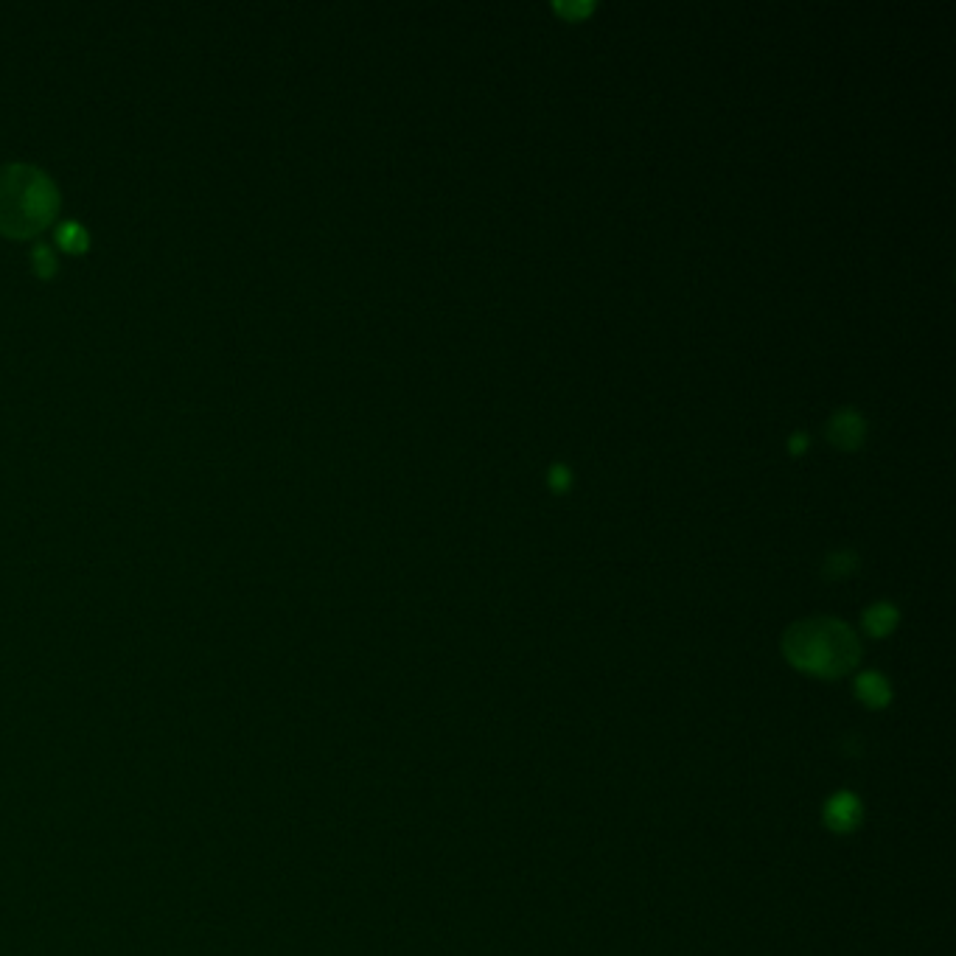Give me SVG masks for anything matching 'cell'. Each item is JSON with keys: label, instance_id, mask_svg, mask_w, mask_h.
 I'll list each match as a JSON object with an SVG mask.
<instances>
[{"label": "cell", "instance_id": "cell-6", "mask_svg": "<svg viewBox=\"0 0 956 956\" xmlns=\"http://www.w3.org/2000/svg\"><path fill=\"white\" fill-rule=\"evenodd\" d=\"M895 626H898V609L892 603H872L864 612V628L872 637H886Z\"/></svg>", "mask_w": 956, "mask_h": 956}, {"label": "cell", "instance_id": "cell-1", "mask_svg": "<svg viewBox=\"0 0 956 956\" xmlns=\"http://www.w3.org/2000/svg\"><path fill=\"white\" fill-rule=\"evenodd\" d=\"M62 194L51 174L31 163L0 166V233L6 239H34L57 222Z\"/></svg>", "mask_w": 956, "mask_h": 956}, {"label": "cell", "instance_id": "cell-4", "mask_svg": "<svg viewBox=\"0 0 956 956\" xmlns=\"http://www.w3.org/2000/svg\"><path fill=\"white\" fill-rule=\"evenodd\" d=\"M825 822L836 833H850L861 822V802L850 791H839L825 802Z\"/></svg>", "mask_w": 956, "mask_h": 956}, {"label": "cell", "instance_id": "cell-9", "mask_svg": "<svg viewBox=\"0 0 956 956\" xmlns=\"http://www.w3.org/2000/svg\"><path fill=\"white\" fill-rule=\"evenodd\" d=\"M858 567V556L853 550H836V553H830L825 558V564H822V570L828 578H844V575H850V572Z\"/></svg>", "mask_w": 956, "mask_h": 956}, {"label": "cell", "instance_id": "cell-3", "mask_svg": "<svg viewBox=\"0 0 956 956\" xmlns=\"http://www.w3.org/2000/svg\"><path fill=\"white\" fill-rule=\"evenodd\" d=\"M864 435H867V421L858 410L842 407L828 418V438L839 449H856L864 441Z\"/></svg>", "mask_w": 956, "mask_h": 956}, {"label": "cell", "instance_id": "cell-7", "mask_svg": "<svg viewBox=\"0 0 956 956\" xmlns=\"http://www.w3.org/2000/svg\"><path fill=\"white\" fill-rule=\"evenodd\" d=\"M54 239L62 250H68V253H85L87 244H90V236H87V230L82 228V222H76V219H68V222H62L54 233Z\"/></svg>", "mask_w": 956, "mask_h": 956}, {"label": "cell", "instance_id": "cell-5", "mask_svg": "<svg viewBox=\"0 0 956 956\" xmlns=\"http://www.w3.org/2000/svg\"><path fill=\"white\" fill-rule=\"evenodd\" d=\"M856 693L858 699L864 701L867 707H875V710H881L889 704L892 699V690H889V682H886L881 673H861L856 679Z\"/></svg>", "mask_w": 956, "mask_h": 956}, {"label": "cell", "instance_id": "cell-12", "mask_svg": "<svg viewBox=\"0 0 956 956\" xmlns=\"http://www.w3.org/2000/svg\"><path fill=\"white\" fill-rule=\"evenodd\" d=\"M805 446H808V435H805V432H794V435H791V452H805Z\"/></svg>", "mask_w": 956, "mask_h": 956}, {"label": "cell", "instance_id": "cell-10", "mask_svg": "<svg viewBox=\"0 0 956 956\" xmlns=\"http://www.w3.org/2000/svg\"><path fill=\"white\" fill-rule=\"evenodd\" d=\"M556 9L561 15H572V17H584L589 15L595 6L592 3H556Z\"/></svg>", "mask_w": 956, "mask_h": 956}, {"label": "cell", "instance_id": "cell-8", "mask_svg": "<svg viewBox=\"0 0 956 956\" xmlns=\"http://www.w3.org/2000/svg\"><path fill=\"white\" fill-rule=\"evenodd\" d=\"M31 270L37 272L40 278H54L59 270L57 253L48 244H34L31 247Z\"/></svg>", "mask_w": 956, "mask_h": 956}, {"label": "cell", "instance_id": "cell-2", "mask_svg": "<svg viewBox=\"0 0 956 956\" xmlns=\"http://www.w3.org/2000/svg\"><path fill=\"white\" fill-rule=\"evenodd\" d=\"M783 651L794 668L825 679H836L858 662L853 628L836 617H811L785 631Z\"/></svg>", "mask_w": 956, "mask_h": 956}, {"label": "cell", "instance_id": "cell-11", "mask_svg": "<svg viewBox=\"0 0 956 956\" xmlns=\"http://www.w3.org/2000/svg\"><path fill=\"white\" fill-rule=\"evenodd\" d=\"M550 486L553 488L570 486V471L564 469V466H553V469H550Z\"/></svg>", "mask_w": 956, "mask_h": 956}]
</instances>
